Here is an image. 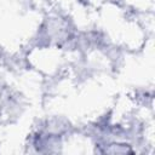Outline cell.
I'll use <instances>...</instances> for the list:
<instances>
[{
    "mask_svg": "<svg viewBox=\"0 0 155 155\" xmlns=\"http://www.w3.org/2000/svg\"><path fill=\"white\" fill-rule=\"evenodd\" d=\"M119 2L136 16L154 13V0H119Z\"/></svg>",
    "mask_w": 155,
    "mask_h": 155,
    "instance_id": "obj_1",
    "label": "cell"
}]
</instances>
